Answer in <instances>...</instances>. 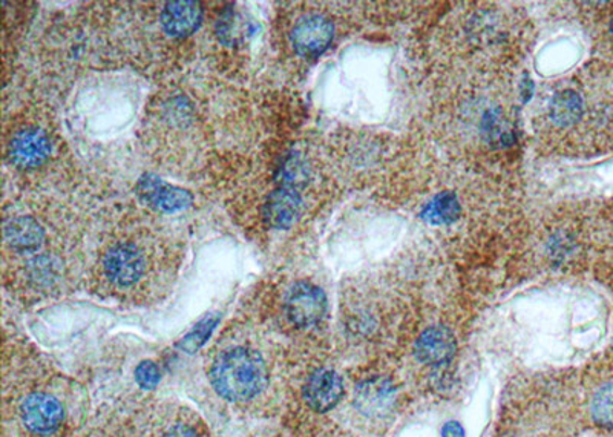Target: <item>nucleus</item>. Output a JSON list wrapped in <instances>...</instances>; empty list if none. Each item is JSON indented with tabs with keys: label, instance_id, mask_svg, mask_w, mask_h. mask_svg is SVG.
I'll use <instances>...</instances> for the list:
<instances>
[{
	"label": "nucleus",
	"instance_id": "1",
	"mask_svg": "<svg viewBox=\"0 0 613 437\" xmlns=\"http://www.w3.org/2000/svg\"><path fill=\"white\" fill-rule=\"evenodd\" d=\"M2 437H74L88 425L84 385L35 350L5 348Z\"/></svg>",
	"mask_w": 613,
	"mask_h": 437
},
{
	"label": "nucleus",
	"instance_id": "2",
	"mask_svg": "<svg viewBox=\"0 0 613 437\" xmlns=\"http://www.w3.org/2000/svg\"><path fill=\"white\" fill-rule=\"evenodd\" d=\"M288 362L273 343L230 333L204 361L215 401L238 420L273 421L288 403Z\"/></svg>",
	"mask_w": 613,
	"mask_h": 437
},
{
	"label": "nucleus",
	"instance_id": "3",
	"mask_svg": "<svg viewBox=\"0 0 613 437\" xmlns=\"http://www.w3.org/2000/svg\"><path fill=\"white\" fill-rule=\"evenodd\" d=\"M178 268L177 255L162 244L117 240L100 252L92 270V288L103 298L146 306L165 298Z\"/></svg>",
	"mask_w": 613,
	"mask_h": 437
},
{
	"label": "nucleus",
	"instance_id": "4",
	"mask_svg": "<svg viewBox=\"0 0 613 437\" xmlns=\"http://www.w3.org/2000/svg\"><path fill=\"white\" fill-rule=\"evenodd\" d=\"M106 417L118 437H214L202 414L177 399H143Z\"/></svg>",
	"mask_w": 613,
	"mask_h": 437
},
{
	"label": "nucleus",
	"instance_id": "5",
	"mask_svg": "<svg viewBox=\"0 0 613 437\" xmlns=\"http://www.w3.org/2000/svg\"><path fill=\"white\" fill-rule=\"evenodd\" d=\"M344 395V380L330 367H315L301 377L288 375V402L296 398L310 413H329L340 406Z\"/></svg>",
	"mask_w": 613,
	"mask_h": 437
},
{
	"label": "nucleus",
	"instance_id": "6",
	"mask_svg": "<svg viewBox=\"0 0 613 437\" xmlns=\"http://www.w3.org/2000/svg\"><path fill=\"white\" fill-rule=\"evenodd\" d=\"M327 309L325 292L310 281H296L282 296V318L296 332L319 327L325 320Z\"/></svg>",
	"mask_w": 613,
	"mask_h": 437
},
{
	"label": "nucleus",
	"instance_id": "7",
	"mask_svg": "<svg viewBox=\"0 0 613 437\" xmlns=\"http://www.w3.org/2000/svg\"><path fill=\"white\" fill-rule=\"evenodd\" d=\"M51 140L43 129L37 126H25L14 132L7 146L11 165L18 169H35L50 158Z\"/></svg>",
	"mask_w": 613,
	"mask_h": 437
},
{
	"label": "nucleus",
	"instance_id": "8",
	"mask_svg": "<svg viewBox=\"0 0 613 437\" xmlns=\"http://www.w3.org/2000/svg\"><path fill=\"white\" fill-rule=\"evenodd\" d=\"M137 194L152 209L163 214H177L192 206L193 195L183 188L174 187L157 176L146 173L137 183Z\"/></svg>",
	"mask_w": 613,
	"mask_h": 437
},
{
	"label": "nucleus",
	"instance_id": "9",
	"mask_svg": "<svg viewBox=\"0 0 613 437\" xmlns=\"http://www.w3.org/2000/svg\"><path fill=\"white\" fill-rule=\"evenodd\" d=\"M334 27L332 21L321 14L301 17L290 33V40L296 53L303 57H318L332 46Z\"/></svg>",
	"mask_w": 613,
	"mask_h": 437
},
{
	"label": "nucleus",
	"instance_id": "10",
	"mask_svg": "<svg viewBox=\"0 0 613 437\" xmlns=\"http://www.w3.org/2000/svg\"><path fill=\"white\" fill-rule=\"evenodd\" d=\"M396 402L395 385L385 377H370L355 388L353 406L367 417H381L392 411Z\"/></svg>",
	"mask_w": 613,
	"mask_h": 437
},
{
	"label": "nucleus",
	"instance_id": "11",
	"mask_svg": "<svg viewBox=\"0 0 613 437\" xmlns=\"http://www.w3.org/2000/svg\"><path fill=\"white\" fill-rule=\"evenodd\" d=\"M585 106V98L575 88H563L549 100L546 117L557 131H570L582 124Z\"/></svg>",
	"mask_w": 613,
	"mask_h": 437
},
{
	"label": "nucleus",
	"instance_id": "12",
	"mask_svg": "<svg viewBox=\"0 0 613 437\" xmlns=\"http://www.w3.org/2000/svg\"><path fill=\"white\" fill-rule=\"evenodd\" d=\"M43 240V228L36 218H11L5 224V244L13 254L35 255L42 247Z\"/></svg>",
	"mask_w": 613,
	"mask_h": 437
},
{
	"label": "nucleus",
	"instance_id": "13",
	"mask_svg": "<svg viewBox=\"0 0 613 437\" xmlns=\"http://www.w3.org/2000/svg\"><path fill=\"white\" fill-rule=\"evenodd\" d=\"M456 350L455 335L445 327L429 329L416 344V354L426 365L447 364L455 358Z\"/></svg>",
	"mask_w": 613,
	"mask_h": 437
},
{
	"label": "nucleus",
	"instance_id": "14",
	"mask_svg": "<svg viewBox=\"0 0 613 437\" xmlns=\"http://www.w3.org/2000/svg\"><path fill=\"white\" fill-rule=\"evenodd\" d=\"M203 9L196 2H169L162 11V25L167 35L188 37L199 29Z\"/></svg>",
	"mask_w": 613,
	"mask_h": 437
},
{
	"label": "nucleus",
	"instance_id": "15",
	"mask_svg": "<svg viewBox=\"0 0 613 437\" xmlns=\"http://www.w3.org/2000/svg\"><path fill=\"white\" fill-rule=\"evenodd\" d=\"M301 213V196L290 188H280L270 194L264 207V218L274 229H289Z\"/></svg>",
	"mask_w": 613,
	"mask_h": 437
},
{
	"label": "nucleus",
	"instance_id": "16",
	"mask_svg": "<svg viewBox=\"0 0 613 437\" xmlns=\"http://www.w3.org/2000/svg\"><path fill=\"white\" fill-rule=\"evenodd\" d=\"M460 213L459 202L456 195L442 194L436 196L433 202L423 210V220L429 221L431 224H448L457 220V215Z\"/></svg>",
	"mask_w": 613,
	"mask_h": 437
},
{
	"label": "nucleus",
	"instance_id": "17",
	"mask_svg": "<svg viewBox=\"0 0 613 437\" xmlns=\"http://www.w3.org/2000/svg\"><path fill=\"white\" fill-rule=\"evenodd\" d=\"M217 33L219 40L226 46H237L243 42L248 33V24L235 11H226L225 16L219 18Z\"/></svg>",
	"mask_w": 613,
	"mask_h": 437
},
{
	"label": "nucleus",
	"instance_id": "18",
	"mask_svg": "<svg viewBox=\"0 0 613 437\" xmlns=\"http://www.w3.org/2000/svg\"><path fill=\"white\" fill-rule=\"evenodd\" d=\"M592 416L601 427L613 428V384L604 385L592 401Z\"/></svg>",
	"mask_w": 613,
	"mask_h": 437
},
{
	"label": "nucleus",
	"instance_id": "19",
	"mask_svg": "<svg viewBox=\"0 0 613 437\" xmlns=\"http://www.w3.org/2000/svg\"><path fill=\"white\" fill-rule=\"evenodd\" d=\"M218 324V317H207L206 320L200 322L195 329L183 340H181V347L184 350L195 351L196 348L203 346L206 343L207 336L214 331L215 325Z\"/></svg>",
	"mask_w": 613,
	"mask_h": 437
},
{
	"label": "nucleus",
	"instance_id": "20",
	"mask_svg": "<svg viewBox=\"0 0 613 437\" xmlns=\"http://www.w3.org/2000/svg\"><path fill=\"white\" fill-rule=\"evenodd\" d=\"M74 437H118L117 433L107 421L106 416L102 420L94 422V424H88L87 427L77 433Z\"/></svg>",
	"mask_w": 613,
	"mask_h": 437
},
{
	"label": "nucleus",
	"instance_id": "21",
	"mask_svg": "<svg viewBox=\"0 0 613 437\" xmlns=\"http://www.w3.org/2000/svg\"><path fill=\"white\" fill-rule=\"evenodd\" d=\"M159 372L154 362H143L137 369V383L143 388H152L158 383Z\"/></svg>",
	"mask_w": 613,
	"mask_h": 437
},
{
	"label": "nucleus",
	"instance_id": "22",
	"mask_svg": "<svg viewBox=\"0 0 613 437\" xmlns=\"http://www.w3.org/2000/svg\"><path fill=\"white\" fill-rule=\"evenodd\" d=\"M442 437H464V429L459 422H448L442 429Z\"/></svg>",
	"mask_w": 613,
	"mask_h": 437
},
{
	"label": "nucleus",
	"instance_id": "23",
	"mask_svg": "<svg viewBox=\"0 0 613 437\" xmlns=\"http://www.w3.org/2000/svg\"><path fill=\"white\" fill-rule=\"evenodd\" d=\"M248 437H288V436H285V433L281 432V429H277L273 427H266L258 429V432L252 433V435Z\"/></svg>",
	"mask_w": 613,
	"mask_h": 437
},
{
	"label": "nucleus",
	"instance_id": "24",
	"mask_svg": "<svg viewBox=\"0 0 613 437\" xmlns=\"http://www.w3.org/2000/svg\"><path fill=\"white\" fill-rule=\"evenodd\" d=\"M612 31H613V25H612Z\"/></svg>",
	"mask_w": 613,
	"mask_h": 437
}]
</instances>
